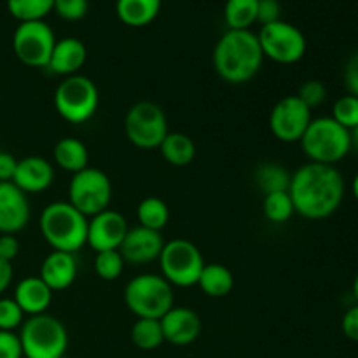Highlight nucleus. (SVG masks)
I'll list each match as a JSON object with an SVG mask.
<instances>
[{
  "label": "nucleus",
  "mask_w": 358,
  "mask_h": 358,
  "mask_svg": "<svg viewBox=\"0 0 358 358\" xmlns=\"http://www.w3.org/2000/svg\"><path fill=\"white\" fill-rule=\"evenodd\" d=\"M289 196L301 217L308 220L327 219L341 206L345 178L336 166L308 161L290 175Z\"/></svg>",
  "instance_id": "1"
},
{
  "label": "nucleus",
  "mask_w": 358,
  "mask_h": 358,
  "mask_svg": "<svg viewBox=\"0 0 358 358\" xmlns=\"http://www.w3.org/2000/svg\"><path fill=\"white\" fill-rule=\"evenodd\" d=\"M24 322V313L13 297H0V331L14 332Z\"/></svg>",
  "instance_id": "34"
},
{
  "label": "nucleus",
  "mask_w": 358,
  "mask_h": 358,
  "mask_svg": "<svg viewBox=\"0 0 358 358\" xmlns=\"http://www.w3.org/2000/svg\"><path fill=\"white\" fill-rule=\"evenodd\" d=\"M17 336L24 358H59L69 348L65 325L48 313L28 317Z\"/></svg>",
  "instance_id": "6"
},
{
  "label": "nucleus",
  "mask_w": 358,
  "mask_h": 358,
  "mask_svg": "<svg viewBox=\"0 0 358 358\" xmlns=\"http://www.w3.org/2000/svg\"><path fill=\"white\" fill-rule=\"evenodd\" d=\"M161 10V0H117L115 14L126 27L142 28L152 23Z\"/></svg>",
  "instance_id": "22"
},
{
  "label": "nucleus",
  "mask_w": 358,
  "mask_h": 358,
  "mask_svg": "<svg viewBox=\"0 0 358 358\" xmlns=\"http://www.w3.org/2000/svg\"><path fill=\"white\" fill-rule=\"evenodd\" d=\"M282 20V6L280 0H259L257 6V23L261 27Z\"/></svg>",
  "instance_id": "38"
},
{
  "label": "nucleus",
  "mask_w": 358,
  "mask_h": 358,
  "mask_svg": "<svg viewBox=\"0 0 358 358\" xmlns=\"http://www.w3.org/2000/svg\"><path fill=\"white\" fill-rule=\"evenodd\" d=\"M159 322L164 341L173 346L192 345L201 334V318L191 308L173 306Z\"/></svg>",
  "instance_id": "17"
},
{
  "label": "nucleus",
  "mask_w": 358,
  "mask_h": 358,
  "mask_svg": "<svg viewBox=\"0 0 358 358\" xmlns=\"http://www.w3.org/2000/svg\"><path fill=\"white\" fill-rule=\"evenodd\" d=\"M0 358H23L20 336L16 332L0 331Z\"/></svg>",
  "instance_id": "37"
},
{
  "label": "nucleus",
  "mask_w": 358,
  "mask_h": 358,
  "mask_svg": "<svg viewBox=\"0 0 358 358\" xmlns=\"http://www.w3.org/2000/svg\"><path fill=\"white\" fill-rule=\"evenodd\" d=\"M124 259L119 250H105L96 252L94 257V271L105 282H114L122 275L124 269Z\"/></svg>",
  "instance_id": "32"
},
{
  "label": "nucleus",
  "mask_w": 358,
  "mask_h": 358,
  "mask_svg": "<svg viewBox=\"0 0 358 358\" xmlns=\"http://www.w3.org/2000/svg\"><path fill=\"white\" fill-rule=\"evenodd\" d=\"M52 157H55L56 166L72 175L79 173L84 168L90 166L87 147L73 136H65V138L58 140L55 150H52Z\"/></svg>",
  "instance_id": "23"
},
{
  "label": "nucleus",
  "mask_w": 358,
  "mask_h": 358,
  "mask_svg": "<svg viewBox=\"0 0 358 358\" xmlns=\"http://www.w3.org/2000/svg\"><path fill=\"white\" fill-rule=\"evenodd\" d=\"M17 159L9 152L0 150V182H10L16 171Z\"/></svg>",
  "instance_id": "42"
},
{
  "label": "nucleus",
  "mask_w": 358,
  "mask_h": 358,
  "mask_svg": "<svg viewBox=\"0 0 358 358\" xmlns=\"http://www.w3.org/2000/svg\"><path fill=\"white\" fill-rule=\"evenodd\" d=\"M124 131L129 142L143 150L159 149L168 135V119L163 108L154 101H136L124 117Z\"/></svg>",
  "instance_id": "10"
},
{
  "label": "nucleus",
  "mask_w": 358,
  "mask_h": 358,
  "mask_svg": "<svg viewBox=\"0 0 358 358\" xmlns=\"http://www.w3.org/2000/svg\"><path fill=\"white\" fill-rule=\"evenodd\" d=\"M299 143L311 163L331 164V166L345 159L352 150L350 131L332 117L311 119Z\"/></svg>",
  "instance_id": "4"
},
{
  "label": "nucleus",
  "mask_w": 358,
  "mask_h": 358,
  "mask_svg": "<svg viewBox=\"0 0 358 358\" xmlns=\"http://www.w3.org/2000/svg\"><path fill=\"white\" fill-rule=\"evenodd\" d=\"M345 86L348 94L358 98V51L350 56L345 65Z\"/></svg>",
  "instance_id": "39"
},
{
  "label": "nucleus",
  "mask_w": 358,
  "mask_h": 358,
  "mask_svg": "<svg viewBox=\"0 0 358 358\" xmlns=\"http://www.w3.org/2000/svg\"><path fill=\"white\" fill-rule=\"evenodd\" d=\"M52 100L59 117L70 124H84L96 114L100 93L90 77L76 73L58 84Z\"/></svg>",
  "instance_id": "7"
},
{
  "label": "nucleus",
  "mask_w": 358,
  "mask_h": 358,
  "mask_svg": "<svg viewBox=\"0 0 358 358\" xmlns=\"http://www.w3.org/2000/svg\"><path fill=\"white\" fill-rule=\"evenodd\" d=\"M31 217L27 194L13 182H0V234H16Z\"/></svg>",
  "instance_id": "16"
},
{
  "label": "nucleus",
  "mask_w": 358,
  "mask_h": 358,
  "mask_svg": "<svg viewBox=\"0 0 358 358\" xmlns=\"http://www.w3.org/2000/svg\"><path fill=\"white\" fill-rule=\"evenodd\" d=\"M38 278L52 290L59 292L69 287L77 278V261L76 254H66V252L52 250L48 257L44 259L41 266Z\"/></svg>",
  "instance_id": "20"
},
{
  "label": "nucleus",
  "mask_w": 358,
  "mask_h": 358,
  "mask_svg": "<svg viewBox=\"0 0 358 358\" xmlns=\"http://www.w3.org/2000/svg\"><path fill=\"white\" fill-rule=\"evenodd\" d=\"M352 189H353V196H355V199L358 201V173L355 175V178H353Z\"/></svg>",
  "instance_id": "45"
},
{
  "label": "nucleus",
  "mask_w": 358,
  "mask_h": 358,
  "mask_svg": "<svg viewBox=\"0 0 358 358\" xmlns=\"http://www.w3.org/2000/svg\"><path fill=\"white\" fill-rule=\"evenodd\" d=\"M332 119L343 128L352 131L353 128L358 126V98L353 94H345V96L338 98L332 107Z\"/></svg>",
  "instance_id": "33"
},
{
  "label": "nucleus",
  "mask_w": 358,
  "mask_h": 358,
  "mask_svg": "<svg viewBox=\"0 0 358 358\" xmlns=\"http://www.w3.org/2000/svg\"><path fill=\"white\" fill-rule=\"evenodd\" d=\"M55 0H7V10L20 23L27 21H44L52 13Z\"/></svg>",
  "instance_id": "30"
},
{
  "label": "nucleus",
  "mask_w": 358,
  "mask_h": 358,
  "mask_svg": "<svg viewBox=\"0 0 358 358\" xmlns=\"http://www.w3.org/2000/svg\"><path fill=\"white\" fill-rule=\"evenodd\" d=\"M213 69L227 84H247L262 69L264 55L257 34L250 30H227L213 49Z\"/></svg>",
  "instance_id": "2"
},
{
  "label": "nucleus",
  "mask_w": 358,
  "mask_h": 358,
  "mask_svg": "<svg viewBox=\"0 0 358 358\" xmlns=\"http://www.w3.org/2000/svg\"><path fill=\"white\" fill-rule=\"evenodd\" d=\"M59 358H69V357H66V355H63V357H59Z\"/></svg>",
  "instance_id": "47"
},
{
  "label": "nucleus",
  "mask_w": 358,
  "mask_h": 358,
  "mask_svg": "<svg viewBox=\"0 0 358 358\" xmlns=\"http://www.w3.org/2000/svg\"><path fill=\"white\" fill-rule=\"evenodd\" d=\"M112 182L105 171L87 166L72 175L69 184V203L84 217L98 215L110 208Z\"/></svg>",
  "instance_id": "9"
},
{
  "label": "nucleus",
  "mask_w": 358,
  "mask_h": 358,
  "mask_svg": "<svg viewBox=\"0 0 358 358\" xmlns=\"http://www.w3.org/2000/svg\"><path fill=\"white\" fill-rule=\"evenodd\" d=\"M311 110L296 96H283L269 114V131L283 143L301 142L311 122Z\"/></svg>",
  "instance_id": "13"
},
{
  "label": "nucleus",
  "mask_w": 358,
  "mask_h": 358,
  "mask_svg": "<svg viewBox=\"0 0 358 358\" xmlns=\"http://www.w3.org/2000/svg\"><path fill=\"white\" fill-rule=\"evenodd\" d=\"M129 338H131L133 345H135L136 348L143 350V352L157 350L164 343L161 322L154 320V318H138V320L133 324Z\"/></svg>",
  "instance_id": "29"
},
{
  "label": "nucleus",
  "mask_w": 358,
  "mask_h": 358,
  "mask_svg": "<svg viewBox=\"0 0 358 358\" xmlns=\"http://www.w3.org/2000/svg\"><path fill=\"white\" fill-rule=\"evenodd\" d=\"M198 287L208 297H226L233 292L234 289V276L229 268L219 262H210L205 264L201 275H199Z\"/></svg>",
  "instance_id": "24"
},
{
  "label": "nucleus",
  "mask_w": 358,
  "mask_h": 358,
  "mask_svg": "<svg viewBox=\"0 0 358 358\" xmlns=\"http://www.w3.org/2000/svg\"><path fill=\"white\" fill-rule=\"evenodd\" d=\"M136 219H138V226L161 233V229H164L170 220V208L164 199L157 196H147L136 208Z\"/></svg>",
  "instance_id": "27"
},
{
  "label": "nucleus",
  "mask_w": 358,
  "mask_h": 358,
  "mask_svg": "<svg viewBox=\"0 0 358 358\" xmlns=\"http://www.w3.org/2000/svg\"><path fill=\"white\" fill-rule=\"evenodd\" d=\"M128 229L124 215L117 210L108 208L87 219L86 245H90L94 252L119 250Z\"/></svg>",
  "instance_id": "14"
},
{
  "label": "nucleus",
  "mask_w": 358,
  "mask_h": 358,
  "mask_svg": "<svg viewBox=\"0 0 358 358\" xmlns=\"http://www.w3.org/2000/svg\"><path fill=\"white\" fill-rule=\"evenodd\" d=\"M56 37L45 21L20 23L13 35V51L23 65L31 69H45L55 49Z\"/></svg>",
  "instance_id": "12"
},
{
  "label": "nucleus",
  "mask_w": 358,
  "mask_h": 358,
  "mask_svg": "<svg viewBox=\"0 0 358 358\" xmlns=\"http://www.w3.org/2000/svg\"><path fill=\"white\" fill-rule=\"evenodd\" d=\"M157 261H159L161 276L171 287H180V289L198 285L199 275L206 264L199 248L184 238L166 241Z\"/></svg>",
  "instance_id": "8"
},
{
  "label": "nucleus",
  "mask_w": 358,
  "mask_h": 358,
  "mask_svg": "<svg viewBox=\"0 0 358 358\" xmlns=\"http://www.w3.org/2000/svg\"><path fill=\"white\" fill-rule=\"evenodd\" d=\"M262 212H264L266 219L273 224L289 222L290 217L296 213L289 191L266 194L264 199H262Z\"/></svg>",
  "instance_id": "31"
},
{
  "label": "nucleus",
  "mask_w": 358,
  "mask_h": 358,
  "mask_svg": "<svg viewBox=\"0 0 358 358\" xmlns=\"http://www.w3.org/2000/svg\"><path fill=\"white\" fill-rule=\"evenodd\" d=\"M38 227L45 243L58 252L76 254L86 245L87 217L69 201L49 203L41 213Z\"/></svg>",
  "instance_id": "3"
},
{
  "label": "nucleus",
  "mask_w": 358,
  "mask_h": 358,
  "mask_svg": "<svg viewBox=\"0 0 358 358\" xmlns=\"http://www.w3.org/2000/svg\"><path fill=\"white\" fill-rule=\"evenodd\" d=\"M163 247L164 238L161 236L159 231L136 226L128 229L121 247H119V252L128 264L145 266L159 259Z\"/></svg>",
  "instance_id": "15"
},
{
  "label": "nucleus",
  "mask_w": 358,
  "mask_h": 358,
  "mask_svg": "<svg viewBox=\"0 0 358 358\" xmlns=\"http://www.w3.org/2000/svg\"><path fill=\"white\" fill-rule=\"evenodd\" d=\"M343 334L350 339V341L358 343V304L350 308L345 313L341 320Z\"/></svg>",
  "instance_id": "40"
},
{
  "label": "nucleus",
  "mask_w": 358,
  "mask_h": 358,
  "mask_svg": "<svg viewBox=\"0 0 358 358\" xmlns=\"http://www.w3.org/2000/svg\"><path fill=\"white\" fill-rule=\"evenodd\" d=\"M257 38L264 58L280 65H294L306 55L308 42L304 34L296 24L283 20L261 27Z\"/></svg>",
  "instance_id": "11"
},
{
  "label": "nucleus",
  "mask_w": 358,
  "mask_h": 358,
  "mask_svg": "<svg viewBox=\"0 0 358 358\" xmlns=\"http://www.w3.org/2000/svg\"><path fill=\"white\" fill-rule=\"evenodd\" d=\"M124 303L136 318L161 320L175 306L173 287L161 275L143 273L128 282Z\"/></svg>",
  "instance_id": "5"
},
{
  "label": "nucleus",
  "mask_w": 358,
  "mask_h": 358,
  "mask_svg": "<svg viewBox=\"0 0 358 358\" xmlns=\"http://www.w3.org/2000/svg\"><path fill=\"white\" fill-rule=\"evenodd\" d=\"M87 0H55L52 10L65 21H80L87 14Z\"/></svg>",
  "instance_id": "36"
},
{
  "label": "nucleus",
  "mask_w": 358,
  "mask_h": 358,
  "mask_svg": "<svg viewBox=\"0 0 358 358\" xmlns=\"http://www.w3.org/2000/svg\"><path fill=\"white\" fill-rule=\"evenodd\" d=\"M20 254V241L14 234H0V259L13 262Z\"/></svg>",
  "instance_id": "41"
},
{
  "label": "nucleus",
  "mask_w": 358,
  "mask_h": 358,
  "mask_svg": "<svg viewBox=\"0 0 358 358\" xmlns=\"http://www.w3.org/2000/svg\"><path fill=\"white\" fill-rule=\"evenodd\" d=\"M296 96L299 98L310 110H313V108L320 107L325 101V98H327V87H325V84L318 79L304 80L299 86V90H297Z\"/></svg>",
  "instance_id": "35"
},
{
  "label": "nucleus",
  "mask_w": 358,
  "mask_h": 358,
  "mask_svg": "<svg viewBox=\"0 0 358 358\" xmlns=\"http://www.w3.org/2000/svg\"><path fill=\"white\" fill-rule=\"evenodd\" d=\"M254 180L259 191L264 192L266 196L271 194V192L289 191L290 173L287 171V168L283 164L275 163V161H266V163L259 164L255 168Z\"/></svg>",
  "instance_id": "26"
},
{
  "label": "nucleus",
  "mask_w": 358,
  "mask_h": 358,
  "mask_svg": "<svg viewBox=\"0 0 358 358\" xmlns=\"http://www.w3.org/2000/svg\"><path fill=\"white\" fill-rule=\"evenodd\" d=\"M86 58L87 51L83 41H79L76 37L59 38V41H56L55 49H52L51 58H49L45 70H49L55 76L62 77L76 76L84 66Z\"/></svg>",
  "instance_id": "19"
},
{
  "label": "nucleus",
  "mask_w": 358,
  "mask_h": 358,
  "mask_svg": "<svg viewBox=\"0 0 358 358\" xmlns=\"http://www.w3.org/2000/svg\"><path fill=\"white\" fill-rule=\"evenodd\" d=\"M350 136H352V145L358 147V126H357V128H353L352 131H350Z\"/></svg>",
  "instance_id": "44"
},
{
  "label": "nucleus",
  "mask_w": 358,
  "mask_h": 358,
  "mask_svg": "<svg viewBox=\"0 0 358 358\" xmlns=\"http://www.w3.org/2000/svg\"><path fill=\"white\" fill-rule=\"evenodd\" d=\"M10 182L24 194H38L48 191L55 182V166L45 157L27 156L17 159L16 171Z\"/></svg>",
  "instance_id": "18"
},
{
  "label": "nucleus",
  "mask_w": 358,
  "mask_h": 358,
  "mask_svg": "<svg viewBox=\"0 0 358 358\" xmlns=\"http://www.w3.org/2000/svg\"><path fill=\"white\" fill-rule=\"evenodd\" d=\"M13 299L24 315H44L52 303V290L38 276H27L14 289Z\"/></svg>",
  "instance_id": "21"
},
{
  "label": "nucleus",
  "mask_w": 358,
  "mask_h": 358,
  "mask_svg": "<svg viewBox=\"0 0 358 358\" xmlns=\"http://www.w3.org/2000/svg\"><path fill=\"white\" fill-rule=\"evenodd\" d=\"M353 297H355V301L358 304V275L355 276V280H353Z\"/></svg>",
  "instance_id": "46"
},
{
  "label": "nucleus",
  "mask_w": 358,
  "mask_h": 358,
  "mask_svg": "<svg viewBox=\"0 0 358 358\" xmlns=\"http://www.w3.org/2000/svg\"><path fill=\"white\" fill-rule=\"evenodd\" d=\"M259 0H227L224 20L229 30H250L257 23Z\"/></svg>",
  "instance_id": "28"
},
{
  "label": "nucleus",
  "mask_w": 358,
  "mask_h": 358,
  "mask_svg": "<svg viewBox=\"0 0 358 358\" xmlns=\"http://www.w3.org/2000/svg\"><path fill=\"white\" fill-rule=\"evenodd\" d=\"M13 276H14L13 262H7L0 259V296H2V294L10 287Z\"/></svg>",
  "instance_id": "43"
},
{
  "label": "nucleus",
  "mask_w": 358,
  "mask_h": 358,
  "mask_svg": "<svg viewBox=\"0 0 358 358\" xmlns=\"http://www.w3.org/2000/svg\"><path fill=\"white\" fill-rule=\"evenodd\" d=\"M161 156L171 166H187L196 157V145L192 138L185 133L170 131L159 145Z\"/></svg>",
  "instance_id": "25"
}]
</instances>
